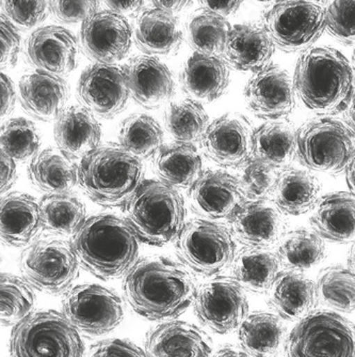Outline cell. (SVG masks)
I'll return each mask as SVG.
<instances>
[{
    "mask_svg": "<svg viewBox=\"0 0 355 357\" xmlns=\"http://www.w3.org/2000/svg\"><path fill=\"white\" fill-rule=\"evenodd\" d=\"M136 41L148 55H168L180 48L182 32L174 14L160 9L146 10L136 25Z\"/></svg>",
    "mask_w": 355,
    "mask_h": 357,
    "instance_id": "cell-33",
    "label": "cell"
},
{
    "mask_svg": "<svg viewBox=\"0 0 355 357\" xmlns=\"http://www.w3.org/2000/svg\"><path fill=\"white\" fill-rule=\"evenodd\" d=\"M130 94L150 109L168 103L175 93V83L166 64L152 56H138L124 68Z\"/></svg>",
    "mask_w": 355,
    "mask_h": 357,
    "instance_id": "cell-23",
    "label": "cell"
},
{
    "mask_svg": "<svg viewBox=\"0 0 355 357\" xmlns=\"http://www.w3.org/2000/svg\"><path fill=\"white\" fill-rule=\"evenodd\" d=\"M344 119L346 126L350 128L352 133L355 135V93L349 103L348 107L344 112Z\"/></svg>",
    "mask_w": 355,
    "mask_h": 357,
    "instance_id": "cell-57",
    "label": "cell"
},
{
    "mask_svg": "<svg viewBox=\"0 0 355 357\" xmlns=\"http://www.w3.org/2000/svg\"><path fill=\"white\" fill-rule=\"evenodd\" d=\"M54 135L58 149L74 162H80L100 147L102 128L87 108L71 106L56 120Z\"/></svg>",
    "mask_w": 355,
    "mask_h": 357,
    "instance_id": "cell-25",
    "label": "cell"
},
{
    "mask_svg": "<svg viewBox=\"0 0 355 357\" xmlns=\"http://www.w3.org/2000/svg\"><path fill=\"white\" fill-rule=\"evenodd\" d=\"M129 94L125 70L116 64H93L84 70L78 82L77 96L81 105L104 119L121 114Z\"/></svg>",
    "mask_w": 355,
    "mask_h": 357,
    "instance_id": "cell-14",
    "label": "cell"
},
{
    "mask_svg": "<svg viewBox=\"0 0 355 357\" xmlns=\"http://www.w3.org/2000/svg\"><path fill=\"white\" fill-rule=\"evenodd\" d=\"M140 158L121 144H102L78 164V184L88 197L107 208L125 206L145 180Z\"/></svg>",
    "mask_w": 355,
    "mask_h": 357,
    "instance_id": "cell-4",
    "label": "cell"
},
{
    "mask_svg": "<svg viewBox=\"0 0 355 357\" xmlns=\"http://www.w3.org/2000/svg\"><path fill=\"white\" fill-rule=\"evenodd\" d=\"M80 266L95 278L116 280L139 260V243L127 220L102 213L84 220L72 238Z\"/></svg>",
    "mask_w": 355,
    "mask_h": 357,
    "instance_id": "cell-2",
    "label": "cell"
},
{
    "mask_svg": "<svg viewBox=\"0 0 355 357\" xmlns=\"http://www.w3.org/2000/svg\"><path fill=\"white\" fill-rule=\"evenodd\" d=\"M72 242L56 236L38 238L24 250L19 268L24 280L44 294H65L79 275Z\"/></svg>",
    "mask_w": 355,
    "mask_h": 357,
    "instance_id": "cell-8",
    "label": "cell"
},
{
    "mask_svg": "<svg viewBox=\"0 0 355 357\" xmlns=\"http://www.w3.org/2000/svg\"><path fill=\"white\" fill-rule=\"evenodd\" d=\"M347 183H348L351 192L355 195V155L347 169Z\"/></svg>",
    "mask_w": 355,
    "mask_h": 357,
    "instance_id": "cell-58",
    "label": "cell"
},
{
    "mask_svg": "<svg viewBox=\"0 0 355 357\" xmlns=\"http://www.w3.org/2000/svg\"><path fill=\"white\" fill-rule=\"evenodd\" d=\"M254 131L246 116L228 112L208 126L200 140L203 152L222 167H242L253 158Z\"/></svg>",
    "mask_w": 355,
    "mask_h": 357,
    "instance_id": "cell-15",
    "label": "cell"
},
{
    "mask_svg": "<svg viewBox=\"0 0 355 357\" xmlns=\"http://www.w3.org/2000/svg\"><path fill=\"white\" fill-rule=\"evenodd\" d=\"M100 0H49V9L57 21L84 23L97 13Z\"/></svg>",
    "mask_w": 355,
    "mask_h": 357,
    "instance_id": "cell-48",
    "label": "cell"
},
{
    "mask_svg": "<svg viewBox=\"0 0 355 357\" xmlns=\"http://www.w3.org/2000/svg\"><path fill=\"white\" fill-rule=\"evenodd\" d=\"M278 174V168L271 164L252 158L242 166L239 181L246 197L266 200L274 194Z\"/></svg>",
    "mask_w": 355,
    "mask_h": 357,
    "instance_id": "cell-45",
    "label": "cell"
},
{
    "mask_svg": "<svg viewBox=\"0 0 355 357\" xmlns=\"http://www.w3.org/2000/svg\"><path fill=\"white\" fill-rule=\"evenodd\" d=\"M258 1H260V3H276L278 0H258Z\"/></svg>",
    "mask_w": 355,
    "mask_h": 357,
    "instance_id": "cell-60",
    "label": "cell"
},
{
    "mask_svg": "<svg viewBox=\"0 0 355 357\" xmlns=\"http://www.w3.org/2000/svg\"><path fill=\"white\" fill-rule=\"evenodd\" d=\"M203 162L192 144H164L154 156V168L160 181L176 190L190 188L202 176Z\"/></svg>",
    "mask_w": 355,
    "mask_h": 357,
    "instance_id": "cell-31",
    "label": "cell"
},
{
    "mask_svg": "<svg viewBox=\"0 0 355 357\" xmlns=\"http://www.w3.org/2000/svg\"><path fill=\"white\" fill-rule=\"evenodd\" d=\"M132 42V30L125 16L100 11L82 23V50L98 63L114 64L126 57Z\"/></svg>",
    "mask_w": 355,
    "mask_h": 357,
    "instance_id": "cell-17",
    "label": "cell"
},
{
    "mask_svg": "<svg viewBox=\"0 0 355 357\" xmlns=\"http://www.w3.org/2000/svg\"><path fill=\"white\" fill-rule=\"evenodd\" d=\"M228 220L232 236L246 248H274L286 234L284 213L269 199L244 202Z\"/></svg>",
    "mask_w": 355,
    "mask_h": 357,
    "instance_id": "cell-19",
    "label": "cell"
},
{
    "mask_svg": "<svg viewBox=\"0 0 355 357\" xmlns=\"http://www.w3.org/2000/svg\"><path fill=\"white\" fill-rule=\"evenodd\" d=\"M355 155V135L340 120L324 116L308 120L297 132V156L304 167L320 174L348 169Z\"/></svg>",
    "mask_w": 355,
    "mask_h": 357,
    "instance_id": "cell-7",
    "label": "cell"
},
{
    "mask_svg": "<svg viewBox=\"0 0 355 357\" xmlns=\"http://www.w3.org/2000/svg\"><path fill=\"white\" fill-rule=\"evenodd\" d=\"M126 220L142 242L164 246L184 227L186 206L176 188L158 180H145L125 206Z\"/></svg>",
    "mask_w": 355,
    "mask_h": 357,
    "instance_id": "cell-5",
    "label": "cell"
},
{
    "mask_svg": "<svg viewBox=\"0 0 355 357\" xmlns=\"http://www.w3.org/2000/svg\"><path fill=\"white\" fill-rule=\"evenodd\" d=\"M296 94L292 76L276 64L254 73L244 88L246 105L264 119L290 115L296 106Z\"/></svg>",
    "mask_w": 355,
    "mask_h": 357,
    "instance_id": "cell-18",
    "label": "cell"
},
{
    "mask_svg": "<svg viewBox=\"0 0 355 357\" xmlns=\"http://www.w3.org/2000/svg\"><path fill=\"white\" fill-rule=\"evenodd\" d=\"M239 178L223 170L203 172L188 190L190 208L204 220H230L246 202Z\"/></svg>",
    "mask_w": 355,
    "mask_h": 357,
    "instance_id": "cell-16",
    "label": "cell"
},
{
    "mask_svg": "<svg viewBox=\"0 0 355 357\" xmlns=\"http://www.w3.org/2000/svg\"><path fill=\"white\" fill-rule=\"evenodd\" d=\"M230 30L226 17L204 11L196 14L188 23V43L196 53L222 56Z\"/></svg>",
    "mask_w": 355,
    "mask_h": 357,
    "instance_id": "cell-42",
    "label": "cell"
},
{
    "mask_svg": "<svg viewBox=\"0 0 355 357\" xmlns=\"http://www.w3.org/2000/svg\"><path fill=\"white\" fill-rule=\"evenodd\" d=\"M278 255L288 270H308L324 261L326 244L315 230L300 228L284 234L278 243Z\"/></svg>",
    "mask_w": 355,
    "mask_h": 357,
    "instance_id": "cell-38",
    "label": "cell"
},
{
    "mask_svg": "<svg viewBox=\"0 0 355 357\" xmlns=\"http://www.w3.org/2000/svg\"><path fill=\"white\" fill-rule=\"evenodd\" d=\"M84 357H148V355L129 340L113 338L92 344L86 351Z\"/></svg>",
    "mask_w": 355,
    "mask_h": 357,
    "instance_id": "cell-49",
    "label": "cell"
},
{
    "mask_svg": "<svg viewBox=\"0 0 355 357\" xmlns=\"http://www.w3.org/2000/svg\"><path fill=\"white\" fill-rule=\"evenodd\" d=\"M166 130L176 142H200L210 126V119L202 104L187 99L168 106L164 116Z\"/></svg>",
    "mask_w": 355,
    "mask_h": 357,
    "instance_id": "cell-41",
    "label": "cell"
},
{
    "mask_svg": "<svg viewBox=\"0 0 355 357\" xmlns=\"http://www.w3.org/2000/svg\"><path fill=\"white\" fill-rule=\"evenodd\" d=\"M118 140L126 151L146 160L155 156L164 146V132L153 117L134 114L122 122Z\"/></svg>",
    "mask_w": 355,
    "mask_h": 357,
    "instance_id": "cell-39",
    "label": "cell"
},
{
    "mask_svg": "<svg viewBox=\"0 0 355 357\" xmlns=\"http://www.w3.org/2000/svg\"><path fill=\"white\" fill-rule=\"evenodd\" d=\"M310 225L329 242L355 243V195L334 192L319 198L313 208Z\"/></svg>",
    "mask_w": 355,
    "mask_h": 357,
    "instance_id": "cell-28",
    "label": "cell"
},
{
    "mask_svg": "<svg viewBox=\"0 0 355 357\" xmlns=\"http://www.w3.org/2000/svg\"><path fill=\"white\" fill-rule=\"evenodd\" d=\"M282 266L280 257L270 248H244L232 262V278L244 290L253 294H268L282 272Z\"/></svg>",
    "mask_w": 355,
    "mask_h": 357,
    "instance_id": "cell-32",
    "label": "cell"
},
{
    "mask_svg": "<svg viewBox=\"0 0 355 357\" xmlns=\"http://www.w3.org/2000/svg\"><path fill=\"white\" fill-rule=\"evenodd\" d=\"M194 275L182 261L170 257L141 259L126 274L124 296L132 310L150 321L172 320L194 302Z\"/></svg>",
    "mask_w": 355,
    "mask_h": 357,
    "instance_id": "cell-1",
    "label": "cell"
},
{
    "mask_svg": "<svg viewBox=\"0 0 355 357\" xmlns=\"http://www.w3.org/2000/svg\"><path fill=\"white\" fill-rule=\"evenodd\" d=\"M238 340L250 357H276L286 347V328L281 317L253 312L238 328Z\"/></svg>",
    "mask_w": 355,
    "mask_h": 357,
    "instance_id": "cell-30",
    "label": "cell"
},
{
    "mask_svg": "<svg viewBox=\"0 0 355 357\" xmlns=\"http://www.w3.org/2000/svg\"><path fill=\"white\" fill-rule=\"evenodd\" d=\"M194 312L203 326L226 335L239 328L248 316L246 291L232 278H216L198 287Z\"/></svg>",
    "mask_w": 355,
    "mask_h": 357,
    "instance_id": "cell-13",
    "label": "cell"
},
{
    "mask_svg": "<svg viewBox=\"0 0 355 357\" xmlns=\"http://www.w3.org/2000/svg\"><path fill=\"white\" fill-rule=\"evenodd\" d=\"M7 15L16 25L30 29L47 16V0H3Z\"/></svg>",
    "mask_w": 355,
    "mask_h": 357,
    "instance_id": "cell-47",
    "label": "cell"
},
{
    "mask_svg": "<svg viewBox=\"0 0 355 357\" xmlns=\"http://www.w3.org/2000/svg\"><path fill=\"white\" fill-rule=\"evenodd\" d=\"M1 152L16 162H27L35 158L41 147V134L37 126L24 118L8 120L1 126Z\"/></svg>",
    "mask_w": 355,
    "mask_h": 357,
    "instance_id": "cell-44",
    "label": "cell"
},
{
    "mask_svg": "<svg viewBox=\"0 0 355 357\" xmlns=\"http://www.w3.org/2000/svg\"><path fill=\"white\" fill-rule=\"evenodd\" d=\"M352 61H353V69H354V71H355V50H354V52H353Z\"/></svg>",
    "mask_w": 355,
    "mask_h": 357,
    "instance_id": "cell-61",
    "label": "cell"
},
{
    "mask_svg": "<svg viewBox=\"0 0 355 357\" xmlns=\"http://www.w3.org/2000/svg\"><path fill=\"white\" fill-rule=\"evenodd\" d=\"M176 252L189 270L212 278L232 266L236 243L223 225L198 218L184 225L176 238Z\"/></svg>",
    "mask_w": 355,
    "mask_h": 357,
    "instance_id": "cell-10",
    "label": "cell"
},
{
    "mask_svg": "<svg viewBox=\"0 0 355 357\" xmlns=\"http://www.w3.org/2000/svg\"><path fill=\"white\" fill-rule=\"evenodd\" d=\"M262 26L286 53H304L326 30L324 0H278L265 12Z\"/></svg>",
    "mask_w": 355,
    "mask_h": 357,
    "instance_id": "cell-9",
    "label": "cell"
},
{
    "mask_svg": "<svg viewBox=\"0 0 355 357\" xmlns=\"http://www.w3.org/2000/svg\"><path fill=\"white\" fill-rule=\"evenodd\" d=\"M19 100L27 114L43 122L56 121L70 99L69 84L45 72H29L19 80Z\"/></svg>",
    "mask_w": 355,
    "mask_h": 357,
    "instance_id": "cell-22",
    "label": "cell"
},
{
    "mask_svg": "<svg viewBox=\"0 0 355 357\" xmlns=\"http://www.w3.org/2000/svg\"><path fill=\"white\" fill-rule=\"evenodd\" d=\"M156 9L164 10L168 13L176 14L187 9L192 0H150Z\"/></svg>",
    "mask_w": 355,
    "mask_h": 357,
    "instance_id": "cell-55",
    "label": "cell"
},
{
    "mask_svg": "<svg viewBox=\"0 0 355 357\" xmlns=\"http://www.w3.org/2000/svg\"><path fill=\"white\" fill-rule=\"evenodd\" d=\"M319 303L337 312H355V274L342 266L321 271L316 282Z\"/></svg>",
    "mask_w": 355,
    "mask_h": 357,
    "instance_id": "cell-40",
    "label": "cell"
},
{
    "mask_svg": "<svg viewBox=\"0 0 355 357\" xmlns=\"http://www.w3.org/2000/svg\"><path fill=\"white\" fill-rule=\"evenodd\" d=\"M326 29L347 46L355 45V0H324Z\"/></svg>",
    "mask_w": 355,
    "mask_h": 357,
    "instance_id": "cell-46",
    "label": "cell"
},
{
    "mask_svg": "<svg viewBox=\"0 0 355 357\" xmlns=\"http://www.w3.org/2000/svg\"><path fill=\"white\" fill-rule=\"evenodd\" d=\"M43 230L40 204L24 192H10L0 204V234L7 245L24 248Z\"/></svg>",
    "mask_w": 355,
    "mask_h": 357,
    "instance_id": "cell-27",
    "label": "cell"
},
{
    "mask_svg": "<svg viewBox=\"0 0 355 357\" xmlns=\"http://www.w3.org/2000/svg\"><path fill=\"white\" fill-rule=\"evenodd\" d=\"M212 342L192 323L170 320L148 331L145 352L148 357H212Z\"/></svg>",
    "mask_w": 355,
    "mask_h": 357,
    "instance_id": "cell-21",
    "label": "cell"
},
{
    "mask_svg": "<svg viewBox=\"0 0 355 357\" xmlns=\"http://www.w3.org/2000/svg\"><path fill=\"white\" fill-rule=\"evenodd\" d=\"M297 96L320 116L344 112L355 93V71L340 52L315 47L302 53L294 77Z\"/></svg>",
    "mask_w": 355,
    "mask_h": 357,
    "instance_id": "cell-3",
    "label": "cell"
},
{
    "mask_svg": "<svg viewBox=\"0 0 355 357\" xmlns=\"http://www.w3.org/2000/svg\"><path fill=\"white\" fill-rule=\"evenodd\" d=\"M287 357H355V326L334 312H312L287 338Z\"/></svg>",
    "mask_w": 355,
    "mask_h": 357,
    "instance_id": "cell-11",
    "label": "cell"
},
{
    "mask_svg": "<svg viewBox=\"0 0 355 357\" xmlns=\"http://www.w3.org/2000/svg\"><path fill=\"white\" fill-rule=\"evenodd\" d=\"M316 284L301 271L284 270L268 291V304L278 317L301 321L310 316L318 305Z\"/></svg>",
    "mask_w": 355,
    "mask_h": 357,
    "instance_id": "cell-26",
    "label": "cell"
},
{
    "mask_svg": "<svg viewBox=\"0 0 355 357\" xmlns=\"http://www.w3.org/2000/svg\"><path fill=\"white\" fill-rule=\"evenodd\" d=\"M1 33H0V44H1V68H11L15 66L21 51V36L12 25L11 22L1 15Z\"/></svg>",
    "mask_w": 355,
    "mask_h": 357,
    "instance_id": "cell-50",
    "label": "cell"
},
{
    "mask_svg": "<svg viewBox=\"0 0 355 357\" xmlns=\"http://www.w3.org/2000/svg\"><path fill=\"white\" fill-rule=\"evenodd\" d=\"M242 3L244 0H198L204 11L212 12L223 17L236 13Z\"/></svg>",
    "mask_w": 355,
    "mask_h": 357,
    "instance_id": "cell-52",
    "label": "cell"
},
{
    "mask_svg": "<svg viewBox=\"0 0 355 357\" xmlns=\"http://www.w3.org/2000/svg\"><path fill=\"white\" fill-rule=\"evenodd\" d=\"M79 332L62 312L41 310L14 326L11 357H84Z\"/></svg>",
    "mask_w": 355,
    "mask_h": 357,
    "instance_id": "cell-6",
    "label": "cell"
},
{
    "mask_svg": "<svg viewBox=\"0 0 355 357\" xmlns=\"http://www.w3.org/2000/svg\"><path fill=\"white\" fill-rule=\"evenodd\" d=\"M297 155V133L286 121H270L260 126L253 136V158L286 169Z\"/></svg>",
    "mask_w": 355,
    "mask_h": 357,
    "instance_id": "cell-36",
    "label": "cell"
},
{
    "mask_svg": "<svg viewBox=\"0 0 355 357\" xmlns=\"http://www.w3.org/2000/svg\"><path fill=\"white\" fill-rule=\"evenodd\" d=\"M0 96H1V119H6L13 112L15 107L16 92L9 76L1 73L0 77Z\"/></svg>",
    "mask_w": 355,
    "mask_h": 357,
    "instance_id": "cell-51",
    "label": "cell"
},
{
    "mask_svg": "<svg viewBox=\"0 0 355 357\" xmlns=\"http://www.w3.org/2000/svg\"><path fill=\"white\" fill-rule=\"evenodd\" d=\"M62 314L84 336H104L123 321V301L100 284H79L64 294Z\"/></svg>",
    "mask_w": 355,
    "mask_h": 357,
    "instance_id": "cell-12",
    "label": "cell"
},
{
    "mask_svg": "<svg viewBox=\"0 0 355 357\" xmlns=\"http://www.w3.org/2000/svg\"><path fill=\"white\" fill-rule=\"evenodd\" d=\"M212 357H250L242 349L224 346L212 353Z\"/></svg>",
    "mask_w": 355,
    "mask_h": 357,
    "instance_id": "cell-56",
    "label": "cell"
},
{
    "mask_svg": "<svg viewBox=\"0 0 355 357\" xmlns=\"http://www.w3.org/2000/svg\"><path fill=\"white\" fill-rule=\"evenodd\" d=\"M16 160L1 152V194L7 192L15 183L17 178Z\"/></svg>",
    "mask_w": 355,
    "mask_h": 357,
    "instance_id": "cell-53",
    "label": "cell"
},
{
    "mask_svg": "<svg viewBox=\"0 0 355 357\" xmlns=\"http://www.w3.org/2000/svg\"><path fill=\"white\" fill-rule=\"evenodd\" d=\"M28 176L46 194L71 192L78 183V165L59 149L44 150L32 158Z\"/></svg>",
    "mask_w": 355,
    "mask_h": 357,
    "instance_id": "cell-35",
    "label": "cell"
},
{
    "mask_svg": "<svg viewBox=\"0 0 355 357\" xmlns=\"http://www.w3.org/2000/svg\"><path fill=\"white\" fill-rule=\"evenodd\" d=\"M26 54L39 71L61 77L71 73L77 66L78 42L65 28L45 26L28 38Z\"/></svg>",
    "mask_w": 355,
    "mask_h": 357,
    "instance_id": "cell-20",
    "label": "cell"
},
{
    "mask_svg": "<svg viewBox=\"0 0 355 357\" xmlns=\"http://www.w3.org/2000/svg\"><path fill=\"white\" fill-rule=\"evenodd\" d=\"M320 182L308 170L286 168L278 174L272 199L284 214L301 215L319 200Z\"/></svg>",
    "mask_w": 355,
    "mask_h": 357,
    "instance_id": "cell-34",
    "label": "cell"
},
{
    "mask_svg": "<svg viewBox=\"0 0 355 357\" xmlns=\"http://www.w3.org/2000/svg\"><path fill=\"white\" fill-rule=\"evenodd\" d=\"M276 47L262 24H240L230 30L222 58L235 70L256 73L270 66Z\"/></svg>",
    "mask_w": 355,
    "mask_h": 357,
    "instance_id": "cell-24",
    "label": "cell"
},
{
    "mask_svg": "<svg viewBox=\"0 0 355 357\" xmlns=\"http://www.w3.org/2000/svg\"><path fill=\"white\" fill-rule=\"evenodd\" d=\"M348 266L349 268L355 274V243L354 245L351 248L350 252H349Z\"/></svg>",
    "mask_w": 355,
    "mask_h": 357,
    "instance_id": "cell-59",
    "label": "cell"
},
{
    "mask_svg": "<svg viewBox=\"0 0 355 357\" xmlns=\"http://www.w3.org/2000/svg\"><path fill=\"white\" fill-rule=\"evenodd\" d=\"M40 210L43 230L56 236H74L87 220L84 202L72 192L46 195Z\"/></svg>",
    "mask_w": 355,
    "mask_h": 357,
    "instance_id": "cell-37",
    "label": "cell"
},
{
    "mask_svg": "<svg viewBox=\"0 0 355 357\" xmlns=\"http://www.w3.org/2000/svg\"><path fill=\"white\" fill-rule=\"evenodd\" d=\"M180 83L192 100L212 102L228 89L230 69L220 56L194 53L184 64Z\"/></svg>",
    "mask_w": 355,
    "mask_h": 357,
    "instance_id": "cell-29",
    "label": "cell"
},
{
    "mask_svg": "<svg viewBox=\"0 0 355 357\" xmlns=\"http://www.w3.org/2000/svg\"><path fill=\"white\" fill-rule=\"evenodd\" d=\"M145 0H105L111 11L123 16L136 15L143 7Z\"/></svg>",
    "mask_w": 355,
    "mask_h": 357,
    "instance_id": "cell-54",
    "label": "cell"
},
{
    "mask_svg": "<svg viewBox=\"0 0 355 357\" xmlns=\"http://www.w3.org/2000/svg\"><path fill=\"white\" fill-rule=\"evenodd\" d=\"M36 294L25 280L3 273L0 280V320L3 326H15L33 312Z\"/></svg>",
    "mask_w": 355,
    "mask_h": 357,
    "instance_id": "cell-43",
    "label": "cell"
}]
</instances>
